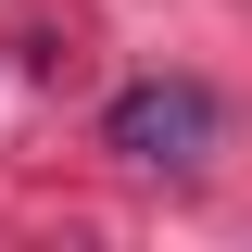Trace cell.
I'll return each instance as SVG.
<instances>
[{"instance_id":"obj_1","label":"cell","mask_w":252,"mask_h":252,"mask_svg":"<svg viewBox=\"0 0 252 252\" xmlns=\"http://www.w3.org/2000/svg\"><path fill=\"white\" fill-rule=\"evenodd\" d=\"M215 139H227V101L202 76H139L101 114V152H126L139 177H189V164H215Z\"/></svg>"}]
</instances>
